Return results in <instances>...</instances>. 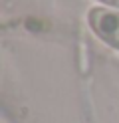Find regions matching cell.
Returning <instances> with one entry per match:
<instances>
[{
    "label": "cell",
    "mask_w": 119,
    "mask_h": 123,
    "mask_svg": "<svg viewBox=\"0 0 119 123\" xmlns=\"http://www.w3.org/2000/svg\"><path fill=\"white\" fill-rule=\"evenodd\" d=\"M91 30L105 44L119 50V12L109 8H93L87 14Z\"/></svg>",
    "instance_id": "obj_1"
},
{
    "label": "cell",
    "mask_w": 119,
    "mask_h": 123,
    "mask_svg": "<svg viewBox=\"0 0 119 123\" xmlns=\"http://www.w3.org/2000/svg\"><path fill=\"white\" fill-rule=\"evenodd\" d=\"M101 2H105V4H111V6H119V0H101Z\"/></svg>",
    "instance_id": "obj_2"
}]
</instances>
